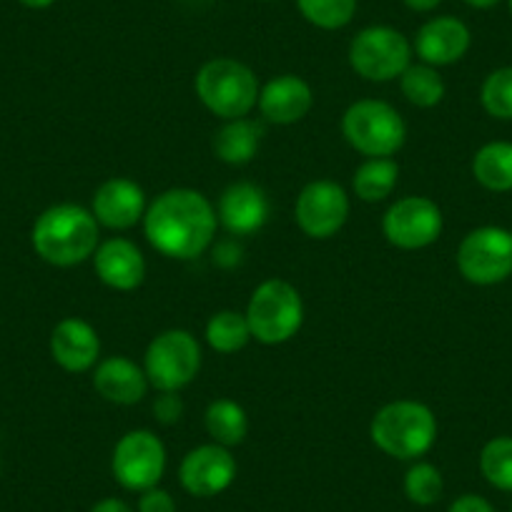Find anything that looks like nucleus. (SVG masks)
Wrapping results in <instances>:
<instances>
[{
	"label": "nucleus",
	"instance_id": "f257e3e1",
	"mask_svg": "<svg viewBox=\"0 0 512 512\" xmlns=\"http://www.w3.org/2000/svg\"><path fill=\"white\" fill-rule=\"evenodd\" d=\"M219 216L211 199L189 186H174L156 196L144 216L149 244L166 259L191 262L214 246Z\"/></svg>",
	"mask_w": 512,
	"mask_h": 512
},
{
	"label": "nucleus",
	"instance_id": "f03ea898",
	"mask_svg": "<svg viewBox=\"0 0 512 512\" xmlns=\"http://www.w3.org/2000/svg\"><path fill=\"white\" fill-rule=\"evenodd\" d=\"M31 244L46 264L71 269L93 259L101 244V224L86 206L53 204L33 224Z\"/></svg>",
	"mask_w": 512,
	"mask_h": 512
},
{
	"label": "nucleus",
	"instance_id": "7ed1b4c3",
	"mask_svg": "<svg viewBox=\"0 0 512 512\" xmlns=\"http://www.w3.org/2000/svg\"><path fill=\"white\" fill-rule=\"evenodd\" d=\"M440 425L425 402L395 400L374 412L369 422V440L392 460H422L435 447Z\"/></svg>",
	"mask_w": 512,
	"mask_h": 512
},
{
	"label": "nucleus",
	"instance_id": "20e7f679",
	"mask_svg": "<svg viewBox=\"0 0 512 512\" xmlns=\"http://www.w3.org/2000/svg\"><path fill=\"white\" fill-rule=\"evenodd\" d=\"M194 91L201 106L221 121L244 118L259 103V78L236 58H211L196 71Z\"/></svg>",
	"mask_w": 512,
	"mask_h": 512
},
{
	"label": "nucleus",
	"instance_id": "39448f33",
	"mask_svg": "<svg viewBox=\"0 0 512 512\" xmlns=\"http://www.w3.org/2000/svg\"><path fill=\"white\" fill-rule=\"evenodd\" d=\"M246 322L251 339L264 347H279L292 342L304 324V299L287 279H264L256 284L246 304Z\"/></svg>",
	"mask_w": 512,
	"mask_h": 512
},
{
	"label": "nucleus",
	"instance_id": "423d86ee",
	"mask_svg": "<svg viewBox=\"0 0 512 512\" xmlns=\"http://www.w3.org/2000/svg\"><path fill=\"white\" fill-rule=\"evenodd\" d=\"M342 136L364 159H392L407 141V123L382 98L354 101L342 116Z\"/></svg>",
	"mask_w": 512,
	"mask_h": 512
},
{
	"label": "nucleus",
	"instance_id": "0eeeda50",
	"mask_svg": "<svg viewBox=\"0 0 512 512\" xmlns=\"http://www.w3.org/2000/svg\"><path fill=\"white\" fill-rule=\"evenodd\" d=\"M412 41L392 26H367L352 38L347 61L359 78L369 83L397 81L412 63Z\"/></svg>",
	"mask_w": 512,
	"mask_h": 512
},
{
	"label": "nucleus",
	"instance_id": "6e6552de",
	"mask_svg": "<svg viewBox=\"0 0 512 512\" xmlns=\"http://www.w3.org/2000/svg\"><path fill=\"white\" fill-rule=\"evenodd\" d=\"M201 344L189 329L156 334L144 354V372L156 392H181L201 372Z\"/></svg>",
	"mask_w": 512,
	"mask_h": 512
},
{
	"label": "nucleus",
	"instance_id": "1a4fd4ad",
	"mask_svg": "<svg viewBox=\"0 0 512 512\" xmlns=\"http://www.w3.org/2000/svg\"><path fill=\"white\" fill-rule=\"evenodd\" d=\"M457 272L475 287H497L512 277V234L505 226H477L457 246Z\"/></svg>",
	"mask_w": 512,
	"mask_h": 512
},
{
	"label": "nucleus",
	"instance_id": "9d476101",
	"mask_svg": "<svg viewBox=\"0 0 512 512\" xmlns=\"http://www.w3.org/2000/svg\"><path fill=\"white\" fill-rule=\"evenodd\" d=\"M166 465V445L151 430H128L113 447V480L128 492H146L159 485L166 475Z\"/></svg>",
	"mask_w": 512,
	"mask_h": 512
},
{
	"label": "nucleus",
	"instance_id": "9b49d317",
	"mask_svg": "<svg viewBox=\"0 0 512 512\" xmlns=\"http://www.w3.org/2000/svg\"><path fill=\"white\" fill-rule=\"evenodd\" d=\"M445 229V216L430 196H402L382 216V234L395 249L420 251L435 244Z\"/></svg>",
	"mask_w": 512,
	"mask_h": 512
},
{
	"label": "nucleus",
	"instance_id": "f8f14e48",
	"mask_svg": "<svg viewBox=\"0 0 512 512\" xmlns=\"http://www.w3.org/2000/svg\"><path fill=\"white\" fill-rule=\"evenodd\" d=\"M349 194L342 184L329 179L309 181L294 201V221L299 231L314 241H327L344 229L349 219Z\"/></svg>",
	"mask_w": 512,
	"mask_h": 512
},
{
	"label": "nucleus",
	"instance_id": "ddd939ff",
	"mask_svg": "<svg viewBox=\"0 0 512 512\" xmlns=\"http://www.w3.org/2000/svg\"><path fill=\"white\" fill-rule=\"evenodd\" d=\"M236 472L239 465L229 447L206 442L186 452L179 465V482L191 497L209 500L234 485Z\"/></svg>",
	"mask_w": 512,
	"mask_h": 512
},
{
	"label": "nucleus",
	"instance_id": "4468645a",
	"mask_svg": "<svg viewBox=\"0 0 512 512\" xmlns=\"http://www.w3.org/2000/svg\"><path fill=\"white\" fill-rule=\"evenodd\" d=\"M146 209H149V201H146L144 186L126 176L106 179L93 191L91 214L96 216L98 224L111 231H128L144 224Z\"/></svg>",
	"mask_w": 512,
	"mask_h": 512
},
{
	"label": "nucleus",
	"instance_id": "2eb2a0df",
	"mask_svg": "<svg viewBox=\"0 0 512 512\" xmlns=\"http://www.w3.org/2000/svg\"><path fill=\"white\" fill-rule=\"evenodd\" d=\"M272 204L262 186L251 184V181H236L226 186L216 204V216L219 226H224L226 234L234 239L254 236L267 226Z\"/></svg>",
	"mask_w": 512,
	"mask_h": 512
},
{
	"label": "nucleus",
	"instance_id": "dca6fc26",
	"mask_svg": "<svg viewBox=\"0 0 512 512\" xmlns=\"http://www.w3.org/2000/svg\"><path fill=\"white\" fill-rule=\"evenodd\" d=\"M472 46V31L462 18L435 16L420 26L412 41V51L427 66H455Z\"/></svg>",
	"mask_w": 512,
	"mask_h": 512
},
{
	"label": "nucleus",
	"instance_id": "f3484780",
	"mask_svg": "<svg viewBox=\"0 0 512 512\" xmlns=\"http://www.w3.org/2000/svg\"><path fill=\"white\" fill-rule=\"evenodd\" d=\"M93 269L101 284L113 292H134L146 279V256L139 244L126 236H111L98 244Z\"/></svg>",
	"mask_w": 512,
	"mask_h": 512
},
{
	"label": "nucleus",
	"instance_id": "a211bd4d",
	"mask_svg": "<svg viewBox=\"0 0 512 512\" xmlns=\"http://www.w3.org/2000/svg\"><path fill=\"white\" fill-rule=\"evenodd\" d=\"M51 357L63 372H93L101 362V337L96 327L81 317H66L51 332Z\"/></svg>",
	"mask_w": 512,
	"mask_h": 512
},
{
	"label": "nucleus",
	"instance_id": "6ab92c4d",
	"mask_svg": "<svg viewBox=\"0 0 512 512\" xmlns=\"http://www.w3.org/2000/svg\"><path fill=\"white\" fill-rule=\"evenodd\" d=\"M314 106V91L309 81L297 73H282L269 78L259 91V113L267 123L274 126H292L309 116Z\"/></svg>",
	"mask_w": 512,
	"mask_h": 512
},
{
	"label": "nucleus",
	"instance_id": "aec40b11",
	"mask_svg": "<svg viewBox=\"0 0 512 512\" xmlns=\"http://www.w3.org/2000/svg\"><path fill=\"white\" fill-rule=\"evenodd\" d=\"M149 377L134 359L113 354L93 367V390L111 405H139L149 395Z\"/></svg>",
	"mask_w": 512,
	"mask_h": 512
},
{
	"label": "nucleus",
	"instance_id": "412c9836",
	"mask_svg": "<svg viewBox=\"0 0 512 512\" xmlns=\"http://www.w3.org/2000/svg\"><path fill=\"white\" fill-rule=\"evenodd\" d=\"M264 141V126L259 121H251L249 116L221 121L214 131L211 149L219 161L229 166H246L256 159Z\"/></svg>",
	"mask_w": 512,
	"mask_h": 512
},
{
	"label": "nucleus",
	"instance_id": "4be33fe9",
	"mask_svg": "<svg viewBox=\"0 0 512 512\" xmlns=\"http://www.w3.org/2000/svg\"><path fill=\"white\" fill-rule=\"evenodd\" d=\"M472 179L490 194L512 191V141H487L472 156Z\"/></svg>",
	"mask_w": 512,
	"mask_h": 512
},
{
	"label": "nucleus",
	"instance_id": "5701e85b",
	"mask_svg": "<svg viewBox=\"0 0 512 512\" xmlns=\"http://www.w3.org/2000/svg\"><path fill=\"white\" fill-rule=\"evenodd\" d=\"M400 184V164L395 159H364L352 174V191L364 204H379Z\"/></svg>",
	"mask_w": 512,
	"mask_h": 512
},
{
	"label": "nucleus",
	"instance_id": "b1692460",
	"mask_svg": "<svg viewBox=\"0 0 512 512\" xmlns=\"http://www.w3.org/2000/svg\"><path fill=\"white\" fill-rule=\"evenodd\" d=\"M204 427L209 432L211 442L224 447H239L249 435V415L239 402L229 400V397H219V400L209 402L204 412Z\"/></svg>",
	"mask_w": 512,
	"mask_h": 512
},
{
	"label": "nucleus",
	"instance_id": "393cba45",
	"mask_svg": "<svg viewBox=\"0 0 512 512\" xmlns=\"http://www.w3.org/2000/svg\"><path fill=\"white\" fill-rule=\"evenodd\" d=\"M400 91L415 108H435L445 101V78L440 68L427 63H410L407 71L400 76Z\"/></svg>",
	"mask_w": 512,
	"mask_h": 512
},
{
	"label": "nucleus",
	"instance_id": "a878e982",
	"mask_svg": "<svg viewBox=\"0 0 512 512\" xmlns=\"http://www.w3.org/2000/svg\"><path fill=\"white\" fill-rule=\"evenodd\" d=\"M204 339L219 354L241 352L251 342V329L249 322H246V314L236 312V309H221V312L211 314L204 329Z\"/></svg>",
	"mask_w": 512,
	"mask_h": 512
},
{
	"label": "nucleus",
	"instance_id": "bb28decb",
	"mask_svg": "<svg viewBox=\"0 0 512 512\" xmlns=\"http://www.w3.org/2000/svg\"><path fill=\"white\" fill-rule=\"evenodd\" d=\"M402 490H405V497L412 505L432 507L445 495V477H442L440 467L432 465V462L415 460L407 467Z\"/></svg>",
	"mask_w": 512,
	"mask_h": 512
},
{
	"label": "nucleus",
	"instance_id": "cd10ccee",
	"mask_svg": "<svg viewBox=\"0 0 512 512\" xmlns=\"http://www.w3.org/2000/svg\"><path fill=\"white\" fill-rule=\"evenodd\" d=\"M480 475L490 487L512 492V435H497L480 450Z\"/></svg>",
	"mask_w": 512,
	"mask_h": 512
},
{
	"label": "nucleus",
	"instance_id": "c85d7f7f",
	"mask_svg": "<svg viewBox=\"0 0 512 512\" xmlns=\"http://www.w3.org/2000/svg\"><path fill=\"white\" fill-rule=\"evenodd\" d=\"M359 0H297V11L319 31H342L354 21Z\"/></svg>",
	"mask_w": 512,
	"mask_h": 512
},
{
	"label": "nucleus",
	"instance_id": "c756f323",
	"mask_svg": "<svg viewBox=\"0 0 512 512\" xmlns=\"http://www.w3.org/2000/svg\"><path fill=\"white\" fill-rule=\"evenodd\" d=\"M480 103L495 121H512V66L487 73L480 86Z\"/></svg>",
	"mask_w": 512,
	"mask_h": 512
},
{
	"label": "nucleus",
	"instance_id": "7c9ffc66",
	"mask_svg": "<svg viewBox=\"0 0 512 512\" xmlns=\"http://www.w3.org/2000/svg\"><path fill=\"white\" fill-rule=\"evenodd\" d=\"M151 410H154L156 422H161V425H176V422H181V417H184L186 407L184 400L179 397V392H159V397L154 400Z\"/></svg>",
	"mask_w": 512,
	"mask_h": 512
},
{
	"label": "nucleus",
	"instance_id": "2f4dec72",
	"mask_svg": "<svg viewBox=\"0 0 512 512\" xmlns=\"http://www.w3.org/2000/svg\"><path fill=\"white\" fill-rule=\"evenodd\" d=\"M136 512H179L174 495L164 487H151V490L139 492V505Z\"/></svg>",
	"mask_w": 512,
	"mask_h": 512
},
{
	"label": "nucleus",
	"instance_id": "473e14b6",
	"mask_svg": "<svg viewBox=\"0 0 512 512\" xmlns=\"http://www.w3.org/2000/svg\"><path fill=\"white\" fill-rule=\"evenodd\" d=\"M447 512H495L492 502L487 497L477 495V492H465V495L455 497Z\"/></svg>",
	"mask_w": 512,
	"mask_h": 512
},
{
	"label": "nucleus",
	"instance_id": "72a5a7b5",
	"mask_svg": "<svg viewBox=\"0 0 512 512\" xmlns=\"http://www.w3.org/2000/svg\"><path fill=\"white\" fill-rule=\"evenodd\" d=\"M239 262H241V246L236 244L234 236H231L229 241H221V244L214 246V264H219V267L224 269H231Z\"/></svg>",
	"mask_w": 512,
	"mask_h": 512
},
{
	"label": "nucleus",
	"instance_id": "f704fd0d",
	"mask_svg": "<svg viewBox=\"0 0 512 512\" xmlns=\"http://www.w3.org/2000/svg\"><path fill=\"white\" fill-rule=\"evenodd\" d=\"M88 512H136V510L128 505V502H123L121 497H103V500H98Z\"/></svg>",
	"mask_w": 512,
	"mask_h": 512
},
{
	"label": "nucleus",
	"instance_id": "c9c22d12",
	"mask_svg": "<svg viewBox=\"0 0 512 512\" xmlns=\"http://www.w3.org/2000/svg\"><path fill=\"white\" fill-rule=\"evenodd\" d=\"M412 13H432L442 6V0H402Z\"/></svg>",
	"mask_w": 512,
	"mask_h": 512
},
{
	"label": "nucleus",
	"instance_id": "e433bc0d",
	"mask_svg": "<svg viewBox=\"0 0 512 512\" xmlns=\"http://www.w3.org/2000/svg\"><path fill=\"white\" fill-rule=\"evenodd\" d=\"M462 3L470 8H475V11H490V8L500 6L502 0H462Z\"/></svg>",
	"mask_w": 512,
	"mask_h": 512
},
{
	"label": "nucleus",
	"instance_id": "4c0bfd02",
	"mask_svg": "<svg viewBox=\"0 0 512 512\" xmlns=\"http://www.w3.org/2000/svg\"><path fill=\"white\" fill-rule=\"evenodd\" d=\"M21 6L31 8V11H46V8H51L56 0H18Z\"/></svg>",
	"mask_w": 512,
	"mask_h": 512
},
{
	"label": "nucleus",
	"instance_id": "58836bf2",
	"mask_svg": "<svg viewBox=\"0 0 512 512\" xmlns=\"http://www.w3.org/2000/svg\"><path fill=\"white\" fill-rule=\"evenodd\" d=\"M507 11H510V16H512V0H507Z\"/></svg>",
	"mask_w": 512,
	"mask_h": 512
},
{
	"label": "nucleus",
	"instance_id": "ea45409f",
	"mask_svg": "<svg viewBox=\"0 0 512 512\" xmlns=\"http://www.w3.org/2000/svg\"><path fill=\"white\" fill-rule=\"evenodd\" d=\"M264 3H274V0H264Z\"/></svg>",
	"mask_w": 512,
	"mask_h": 512
},
{
	"label": "nucleus",
	"instance_id": "a19ab883",
	"mask_svg": "<svg viewBox=\"0 0 512 512\" xmlns=\"http://www.w3.org/2000/svg\"><path fill=\"white\" fill-rule=\"evenodd\" d=\"M0 470H3V462H0Z\"/></svg>",
	"mask_w": 512,
	"mask_h": 512
},
{
	"label": "nucleus",
	"instance_id": "79ce46f5",
	"mask_svg": "<svg viewBox=\"0 0 512 512\" xmlns=\"http://www.w3.org/2000/svg\"><path fill=\"white\" fill-rule=\"evenodd\" d=\"M510 512H512V502H510Z\"/></svg>",
	"mask_w": 512,
	"mask_h": 512
},
{
	"label": "nucleus",
	"instance_id": "37998d69",
	"mask_svg": "<svg viewBox=\"0 0 512 512\" xmlns=\"http://www.w3.org/2000/svg\"><path fill=\"white\" fill-rule=\"evenodd\" d=\"M510 234H512V229H510Z\"/></svg>",
	"mask_w": 512,
	"mask_h": 512
}]
</instances>
